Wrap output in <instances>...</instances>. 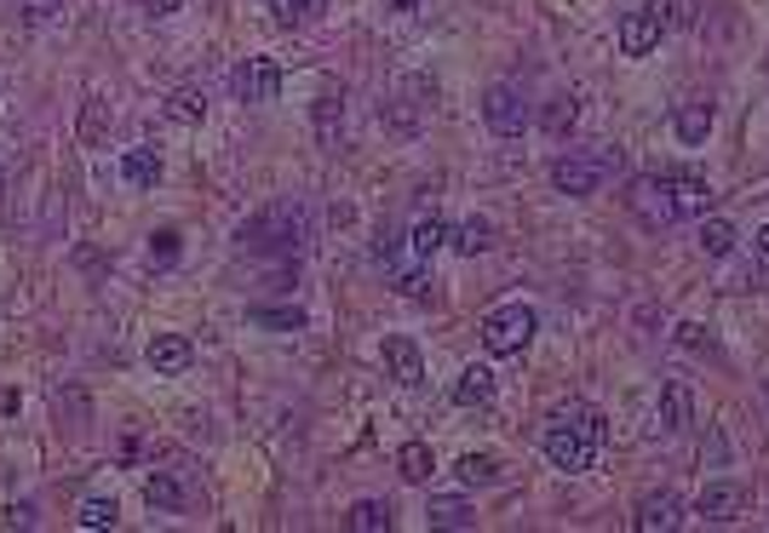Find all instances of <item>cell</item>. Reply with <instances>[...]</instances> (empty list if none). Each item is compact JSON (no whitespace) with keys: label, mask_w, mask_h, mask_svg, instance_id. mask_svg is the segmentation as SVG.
<instances>
[{"label":"cell","mask_w":769,"mask_h":533,"mask_svg":"<svg viewBox=\"0 0 769 533\" xmlns=\"http://www.w3.org/2000/svg\"><path fill=\"white\" fill-rule=\"evenodd\" d=\"M236 248L253 253V258H293L305 248V207H299L293 195L270 201V207H259L248 224L236 230Z\"/></svg>","instance_id":"1"},{"label":"cell","mask_w":769,"mask_h":533,"mask_svg":"<svg viewBox=\"0 0 769 533\" xmlns=\"http://www.w3.org/2000/svg\"><path fill=\"white\" fill-rule=\"evenodd\" d=\"M534 327H540V316L529 310V304H494L477 333H482V351L489 356H517L522 344L534 339Z\"/></svg>","instance_id":"2"},{"label":"cell","mask_w":769,"mask_h":533,"mask_svg":"<svg viewBox=\"0 0 769 533\" xmlns=\"http://www.w3.org/2000/svg\"><path fill=\"white\" fill-rule=\"evenodd\" d=\"M620 167V150H569V155H557L552 161V183L563 195H597V183L609 178Z\"/></svg>","instance_id":"3"},{"label":"cell","mask_w":769,"mask_h":533,"mask_svg":"<svg viewBox=\"0 0 769 533\" xmlns=\"http://www.w3.org/2000/svg\"><path fill=\"white\" fill-rule=\"evenodd\" d=\"M678 24V7H666V0H650V7H638V12H626V24H620V52L626 58H650L660 47V35Z\"/></svg>","instance_id":"4"},{"label":"cell","mask_w":769,"mask_h":533,"mask_svg":"<svg viewBox=\"0 0 769 533\" xmlns=\"http://www.w3.org/2000/svg\"><path fill=\"white\" fill-rule=\"evenodd\" d=\"M540 447H545V459H552L557 470H569V477L592 470V459H597V442H585V430H580V424H569L563 414H552V424H545Z\"/></svg>","instance_id":"5"},{"label":"cell","mask_w":769,"mask_h":533,"mask_svg":"<svg viewBox=\"0 0 769 533\" xmlns=\"http://www.w3.org/2000/svg\"><path fill=\"white\" fill-rule=\"evenodd\" d=\"M230 92L241 98V104H270V98L281 92V64L276 58H241V64L230 69Z\"/></svg>","instance_id":"6"},{"label":"cell","mask_w":769,"mask_h":533,"mask_svg":"<svg viewBox=\"0 0 769 533\" xmlns=\"http://www.w3.org/2000/svg\"><path fill=\"white\" fill-rule=\"evenodd\" d=\"M626 207H632L650 230H666V224L678 218V207H672V190H666V178L660 173H643V178H632V190H626Z\"/></svg>","instance_id":"7"},{"label":"cell","mask_w":769,"mask_h":533,"mask_svg":"<svg viewBox=\"0 0 769 533\" xmlns=\"http://www.w3.org/2000/svg\"><path fill=\"white\" fill-rule=\"evenodd\" d=\"M482 120H489L500 138H517L522 127H529V104H522L517 87H505V80H500V87L482 92Z\"/></svg>","instance_id":"8"},{"label":"cell","mask_w":769,"mask_h":533,"mask_svg":"<svg viewBox=\"0 0 769 533\" xmlns=\"http://www.w3.org/2000/svg\"><path fill=\"white\" fill-rule=\"evenodd\" d=\"M379 356H384V373H391L402 391H419V384H425V356H419V344L408 333H391Z\"/></svg>","instance_id":"9"},{"label":"cell","mask_w":769,"mask_h":533,"mask_svg":"<svg viewBox=\"0 0 769 533\" xmlns=\"http://www.w3.org/2000/svg\"><path fill=\"white\" fill-rule=\"evenodd\" d=\"M678 522H683V499L672 494V487H660V494H643V499H638V517H632L638 533H672Z\"/></svg>","instance_id":"10"},{"label":"cell","mask_w":769,"mask_h":533,"mask_svg":"<svg viewBox=\"0 0 769 533\" xmlns=\"http://www.w3.org/2000/svg\"><path fill=\"white\" fill-rule=\"evenodd\" d=\"M666 190H672L678 218H706L713 213V183L695 178V173H666Z\"/></svg>","instance_id":"11"},{"label":"cell","mask_w":769,"mask_h":533,"mask_svg":"<svg viewBox=\"0 0 769 533\" xmlns=\"http://www.w3.org/2000/svg\"><path fill=\"white\" fill-rule=\"evenodd\" d=\"M741 505H746V487L741 482H706L701 499H695V510H701L706 522H735Z\"/></svg>","instance_id":"12"},{"label":"cell","mask_w":769,"mask_h":533,"mask_svg":"<svg viewBox=\"0 0 769 533\" xmlns=\"http://www.w3.org/2000/svg\"><path fill=\"white\" fill-rule=\"evenodd\" d=\"M190 361H196V344L185 333H155L150 339V367H155L161 379H178Z\"/></svg>","instance_id":"13"},{"label":"cell","mask_w":769,"mask_h":533,"mask_svg":"<svg viewBox=\"0 0 769 533\" xmlns=\"http://www.w3.org/2000/svg\"><path fill=\"white\" fill-rule=\"evenodd\" d=\"M690 419H695L690 379H666V391H660V430H666V436H678V430H690Z\"/></svg>","instance_id":"14"},{"label":"cell","mask_w":769,"mask_h":533,"mask_svg":"<svg viewBox=\"0 0 769 533\" xmlns=\"http://www.w3.org/2000/svg\"><path fill=\"white\" fill-rule=\"evenodd\" d=\"M144 499H150V510H167V517H178V510L190 505L185 482H178L173 470H150V477H144Z\"/></svg>","instance_id":"15"},{"label":"cell","mask_w":769,"mask_h":533,"mask_svg":"<svg viewBox=\"0 0 769 533\" xmlns=\"http://www.w3.org/2000/svg\"><path fill=\"white\" fill-rule=\"evenodd\" d=\"M672 127H678V143H706V132H713V104L706 98H690V104H678V115H672Z\"/></svg>","instance_id":"16"},{"label":"cell","mask_w":769,"mask_h":533,"mask_svg":"<svg viewBox=\"0 0 769 533\" xmlns=\"http://www.w3.org/2000/svg\"><path fill=\"white\" fill-rule=\"evenodd\" d=\"M121 178H127L133 190H150V183L161 178V150L155 143H138V150L121 155Z\"/></svg>","instance_id":"17"},{"label":"cell","mask_w":769,"mask_h":533,"mask_svg":"<svg viewBox=\"0 0 769 533\" xmlns=\"http://www.w3.org/2000/svg\"><path fill=\"white\" fill-rule=\"evenodd\" d=\"M454 402L459 407H482V402H494V373L482 361H471L465 373L454 379Z\"/></svg>","instance_id":"18"},{"label":"cell","mask_w":769,"mask_h":533,"mask_svg":"<svg viewBox=\"0 0 769 533\" xmlns=\"http://www.w3.org/2000/svg\"><path fill=\"white\" fill-rule=\"evenodd\" d=\"M396 470H402V482H431L437 477V454H431V447H425V442H402L396 447Z\"/></svg>","instance_id":"19"},{"label":"cell","mask_w":769,"mask_h":533,"mask_svg":"<svg viewBox=\"0 0 769 533\" xmlns=\"http://www.w3.org/2000/svg\"><path fill=\"white\" fill-rule=\"evenodd\" d=\"M449 241H454V253L477 258V253L494 248V224L489 218H465V224H454V230H449Z\"/></svg>","instance_id":"20"},{"label":"cell","mask_w":769,"mask_h":533,"mask_svg":"<svg viewBox=\"0 0 769 533\" xmlns=\"http://www.w3.org/2000/svg\"><path fill=\"white\" fill-rule=\"evenodd\" d=\"M408 248H414V258H419V264H431V258H437V248H449V224H442L437 213H431V218H419V224H414V236H408Z\"/></svg>","instance_id":"21"},{"label":"cell","mask_w":769,"mask_h":533,"mask_svg":"<svg viewBox=\"0 0 769 533\" xmlns=\"http://www.w3.org/2000/svg\"><path fill=\"white\" fill-rule=\"evenodd\" d=\"M345 528L351 533H391V505H384V499H356Z\"/></svg>","instance_id":"22"},{"label":"cell","mask_w":769,"mask_h":533,"mask_svg":"<svg viewBox=\"0 0 769 533\" xmlns=\"http://www.w3.org/2000/svg\"><path fill=\"white\" fill-rule=\"evenodd\" d=\"M454 470H459V482H465V487H494V482L505 477V465H500L494 454H465Z\"/></svg>","instance_id":"23"},{"label":"cell","mask_w":769,"mask_h":533,"mask_svg":"<svg viewBox=\"0 0 769 533\" xmlns=\"http://www.w3.org/2000/svg\"><path fill=\"white\" fill-rule=\"evenodd\" d=\"M328 12V0H270V17L281 29H305L311 17H322Z\"/></svg>","instance_id":"24"},{"label":"cell","mask_w":769,"mask_h":533,"mask_svg":"<svg viewBox=\"0 0 769 533\" xmlns=\"http://www.w3.org/2000/svg\"><path fill=\"white\" fill-rule=\"evenodd\" d=\"M575 120H580V98H575V92H557L552 104L540 110V127L552 132V138H563V132L575 127Z\"/></svg>","instance_id":"25"},{"label":"cell","mask_w":769,"mask_h":533,"mask_svg":"<svg viewBox=\"0 0 769 533\" xmlns=\"http://www.w3.org/2000/svg\"><path fill=\"white\" fill-rule=\"evenodd\" d=\"M701 248H706V258H730V253H735V224L706 213V218H701Z\"/></svg>","instance_id":"26"},{"label":"cell","mask_w":769,"mask_h":533,"mask_svg":"<svg viewBox=\"0 0 769 533\" xmlns=\"http://www.w3.org/2000/svg\"><path fill=\"white\" fill-rule=\"evenodd\" d=\"M431 528H477V510L465 505V499H454V494H442V499H431Z\"/></svg>","instance_id":"27"},{"label":"cell","mask_w":769,"mask_h":533,"mask_svg":"<svg viewBox=\"0 0 769 533\" xmlns=\"http://www.w3.org/2000/svg\"><path fill=\"white\" fill-rule=\"evenodd\" d=\"M557 414L569 419V424H580V430H585V442H597V447L609 442V419H603L592 402H569V407H557Z\"/></svg>","instance_id":"28"},{"label":"cell","mask_w":769,"mask_h":533,"mask_svg":"<svg viewBox=\"0 0 769 533\" xmlns=\"http://www.w3.org/2000/svg\"><path fill=\"white\" fill-rule=\"evenodd\" d=\"M311 120H316V138H322V143H333L339 120H345V98H339V92H322L316 104H311Z\"/></svg>","instance_id":"29"},{"label":"cell","mask_w":769,"mask_h":533,"mask_svg":"<svg viewBox=\"0 0 769 533\" xmlns=\"http://www.w3.org/2000/svg\"><path fill=\"white\" fill-rule=\"evenodd\" d=\"M75 522L92 528V533H98V528H115V522H121V505L104 499V494H87V499H80V510H75Z\"/></svg>","instance_id":"30"},{"label":"cell","mask_w":769,"mask_h":533,"mask_svg":"<svg viewBox=\"0 0 769 533\" xmlns=\"http://www.w3.org/2000/svg\"><path fill=\"white\" fill-rule=\"evenodd\" d=\"M167 115L185 120V127H201V120H207V92H190V87L173 92V98H167Z\"/></svg>","instance_id":"31"},{"label":"cell","mask_w":769,"mask_h":533,"mask_svg":"<svg viewBox=\"0 0 769 533\" xmlns=\"http://www.w3.org/2000/svg\"><path fill=\"white\" fill-rule=\"evenodd\" d=\"M178 248H185V236H178V230L150 236V264H155V270H167V264H178Z\"/></svg>","instance_id":"32"},{"label":"cell","mask_w":769,"mask_h":533,"mask_svg":"<svg viewBox=\"0 0 769 533\" xmlns=\"http://www.w3.org/2000/svg\"><path fill=\"white\" fill-rule=\"evenodd\" d=\"M253 321L259 327H281V333H299V327H305V310H299V304H288V310H265V304H259Z\"/></svg>","instance_id":"33"},{"label":"cell","mask_w":769,"mask_h":533,"mask_svg":"<svg viewBox=\"0 0 769 533\" xmlns=\"http://www.w3.org/2000/svg\"><path fill=\"white\" fill-rule=\"evenodd\" d=\"M12 7H17L24 24H52V17L64 12V0H12Z\"/></svg>","instance_id":"34"},{"label":"cell","mask_w":769,"mask_h":533,"mask_svg":"<svg viewBox=\"0 0 769 533\" xmlns=\"http://www.w3.org/2000/svg\"><path fill=\"white\" fill-rule=\"evenodd\" d=\"M104 110H110V104L92 92V98H87V115H80V138H87V143H98V138H104Z\"/></svg>","instance_id":"35"},{"label":"cell","mask_w":769,"mask_h":533,"mask_svg":"<svg viewBox=\"0 0 769 533\" xmlns=\"http://www.w3.org/2000/svg\"><path fill=\"white\" fill-rule=\"evenodd\" d=\"M678 344H683V351H695V356H706V351H713V333H706L701 321H678Z\"/></svg>","instance_id":"36"},{"label":"cell","mask_w":769,"mask_h":533,"mask_svg":"<svg viewBox=\"0 0 769 533\" xmlns=\"http://www.w3.org/2000/svg\"><path fill=\"white\" fill-rule=\"evenodd\" d=\"M396 293H402V299H425V293H431V276H425V270L396 276Z\"/></svg>","instance_id":"37"},{"label":"cell","mask_w":769,"mask_h":533,"mask_svg":"<svg viewBox=\"0 0 769 533\" xmlns=\"http://www.w3.org/2000/svg\"><path fill=\"white\" fill-rule=\"evenodd\" d=\"M7 522H12V528H35L40 517H35V505H12V510H7Z\"/></svg>","instance_id":"38"},{"label":"cell","mask_w":769,"mask_h":533,"mask_svg":"<svg viewBox=\"0 0 769 533\" xmlns=\"http://www.w3.org/2000/svg\"><path fill=\"white\" fill-rule=\"evenodd\" d=\"M178 7H185V0H144V12H150V17H173Z\"/></svg>","instance_id":"39"},{"label":"cell","mask_w":769,"mask_h":533,"mask_svg":"<svg viewBox=\"0 0 769 533\" xmlns=\"http://www.w3.org/2000/svg\"><path fill=\"white\" fill-rule=\"evenodd\" d=\"M758 258L769 264V230H758Z\"/></svg>","instance_id":"40"},{"label":"cell","mask_w":769,"mask_h":533,"mask_svg":"<svg viewBox=\"0 0 769 533\" xmlns=\"http://www.w3.org/2000/svg\"><path fill=\"white\" fill-rule=\"evenodd\" d=\"M0 201H7V173H0Z\"/></svg>","instance_id":"41"}]
</instances>
